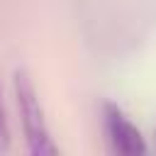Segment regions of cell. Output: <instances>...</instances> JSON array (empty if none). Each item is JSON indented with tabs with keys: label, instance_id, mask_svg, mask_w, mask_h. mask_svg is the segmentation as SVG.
<instances>
[{
	"label": "cell",
	"instance_id": "obj_2",
	"mask_svg": "<svg viewBox=\"0 0 156 156\" xmlns=\"http://www.w3.org/2000/svg\"><path fill=\"white\" fill-rule=\"evenodd\" d=\"M102 132L107 149L119 156H141L149 151L146 139L141 136L139 127L124 115V110L115 102H102Z\"/></svg>",
	"mask_w": 156,
	"mask_h": 156
},
{
	"label": "cell",
	"instance_id": "obj_1",
	"mask_svg": "<svg viewBox=\"0 0 156 156\" xmlns=\"http://www.w3.org/2000/svg\"><path fill=\"white\" fill-rule=\"evenodd\" d=\"M12 88H15L20 122H22V132H24L29 154H34V156H56L61 149L51 139V132H49V124H46V117H44V107L39 102V93H37V88H34V83H32V78L24 68L15 71Z\"/></svg>",
	"mask_w": 156,
	"mask_h": 156
},
{
	"label": "cell",
	"instance_id": "obj_3",
	"mask_svg": "<svg viewBox=\"0 0 156 156\" xmlns=\"http://www.w3.org/2000/svg\"><path fill=\"white\" fill-rule=\"evenodd\" d=\"M10 149V127H7V115L2 105V90H0V154Z\"/></svg>",
	"mask_w": 156,
	"mask_h": 156
}]
</instances>
